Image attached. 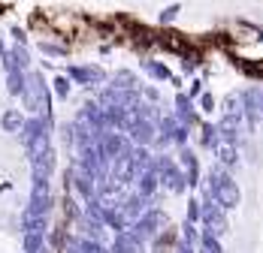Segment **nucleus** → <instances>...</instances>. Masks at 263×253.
<instances>
[{
  "mask_svg": "<svg viewBox=\"0 0 263 253\" xmlns=\"http://www.w3.org/2000/svg\"><path fill=\"white\" fill-rule=\"evenodd\" d=\"M40 250H43V235L25 232V253H40Z\"/></svg>",
  "mask_w": 263,
  "mask_h": 253,
  "instance_id": "f257e3e1",
  "label": "nucleus"
}]
</instances>
